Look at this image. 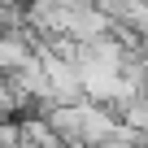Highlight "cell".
Instances as JSON below:
<instances>
[{
  "mask_svg": "<svg viewBox=\"0 0 148 148\" xmlns=\"http://www.w3.org/2000/svg\"><path fill=\"white\" fill-rule=\"evenodd\" d=\"M70 148H92V144H70Z\"/></svg>",
  "mask_w": 148,
  "mask_h": 148,
  "instance_id": "3957f363",
  "label": "cell"
},
{
  "mask_svg": "<svg viewBox=\"0 0 148 148\" xmlns=\"http://www.w3.org/2000/svg\"><path fill=\"white\" fill-rule=\"evenodd\" d=\"M144 148H148V135H144Z\"/></svg>",
  "mask_w": 148,
  "mask_h": 148,
  "instance_id": "5b68a950",
  "label": "cell"
},
{
  "mask_svg": "<svg viewBox=\"0 0 148 148\" xmlns=\"http://www.w3.org/2000/svg\"><path fill=\"white\" fill-rule=\"evenodd\" d=\"M109 31H113V18L96 5V0H74V5H70V35L79 39V44L100 39V35H109Z\"/></svg>",
  "mask_w": 148,
  "mask_h": 148,
  "instance_id": "6da1fadb",
  "label": "cell"
},
{
  "mask_svg": "<svg viewBox=\"0 0 148 148\" xmlns=\"http://www.w3.org/2000/svg\"><path fill=\"white\" fill-rule=\"evenodd\" d=\"M122 122H131L139 135H148V96H144V92H139V96L122 109Z\"/></svg>",
  "mask_w": 148,
  "mask_h": 148,
  "instance_id": "7a4b0ae2",
  "label": "cell"
},
{
  "mask_svg": "<svg viewBox=\"0 0 148 148\" xmlns=\"http://www.w3.org/2000/svg\"><path fill=\"white\" fill-rule=\"evenodd\" d=\"M0 148H18V144H0Z\"/></svg>",
  "mask_w": 148,
  "mask_h": 148,
  "instance_id": "277c9868",
  "label": "cell"
}]
</instances>
